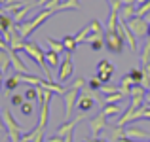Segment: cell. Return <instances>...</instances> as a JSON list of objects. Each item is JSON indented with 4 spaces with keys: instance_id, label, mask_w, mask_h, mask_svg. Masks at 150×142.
I'll return each instance as SVG.
<instances>
[{
    "instance_id": "f6af8a7d",
    "label": "cell",
    "mask_w": 150,
    "mask_h": 142,
    "mask_svg": "<svg viewBox=\"0 0 150 142\" xmlns=\"http://www.w3.org/2000/svg\"><path fill=\"white\" fill-rule=\"evenodd\" d=\"M4 4H25V0H6Z\"/></svg>"
},
{
    "instance_id": "ab89813d",
    "label": "cell",
    "mask_w": 150,
    "mask_h": 142,
    "mask_svg": "<svg viewBox=\"0 0 150 142\" xmlns=\"http://www.w3.org/2000/svg\"><path fill=\"white\" fill-rule=\"evenodd\" d=\"M11 104L13 106H21L23 102H25V95H21V93H15V95H11Z\"/></svg>"
},
{
    "instance_id": "3957f363",
    "label": "cell",
    "mask_w": 150,
    "mask_h": 142,
    "mask_svg": "<svg viewBox=\"0 0 150 142\" xmlns=\"http://www.w3.org/2000/svg\"><path fill=\"white\" fill-rule=\"evenodd\" d=\"M2 121H4V127H6L8 131V136H10L11 142H19V138H21V131L23 127L15 121V117L11 116V112L8 108L2 110Z\"/></svg>"
},
{
    "instance_id": "d6a6232c",
    "label": "cell",
    "mask_w": 150,
    "mask_h": 142,
    "mask_svg": "<svg viewBox=\"0 0 150 142\" xmlns=\"http://www.w3.org/2000/svg\"><path fill=\"white\" fill-rule=\"evenodd\" d=\"M110 138L112 140H120V138H127V136H125V129L124 127H116V125H114L112 129H110Z\"/></svg>"
},
{
    "instance_id": "f5cc1de1",
    "label": "cell",
    "mask_w": 150,
    "mask_h": 142,
    "mask_svg": "<svg viewBox=\"0 0 150 142\" xmlns=\"http://www.w3.org/2000/svg\"><path fill=\"white\" fill-rule=\"evenodd\" d=\"M2 76H4V74H2V72H0V87H2Z\"/></svg>"
},
{
    "instance_id": "d4e9b609",
    "label": "cell",
    "mask_w": 150,
    "mask_h": 142,
    "mask_svg": "<svg viewBox=\"0 0 150 142\" xmlns=\"http://www.w3.org/2000/svg\"><path fill=\"white\" fill-rule=\"evenodd\" d=\"M133 85H135V84L131 82V78H129V76H124L118 87H120V93H124V95H129V93H131V89H133Z\"/></svg>"
},
{
    "instance_id": "4fadbf2b",
    "label": "cell",
    "mask_w": 150,
    "mask_h": 142,
    "mask_svg": "<svg viewBox=\"0 0 150 142\" xmlns=\"http://www.w3.org/2000/svg\"><path fill=\"white\" fill-rule=\"evenodd\" d=\"M131 106L135 110H139L141 106H144V97H146V89L143 87V85H133L131 89Z\"/></svg>"
},
{
    "instance_id": "db71d44e",
    "label": "cell",
    "mask_w": 150,
    "mask_h": 142,
    "mask_svg": "<svg viewBox=\"0 0 150 142\" xmlns=\"http://www.w3.org/2000/svg\"><path fill=\"white\" fill-rule=\"evenodd\" d=\"M4 2H6V0H0V8H2V6H4Z\"/></svg>"
},
{
    "instance_id": "9a60e30c",
    "label": "cell",
    "mask_w": 150,
    "mask_h": 142,
    "mask_svg": "<svg viewBox=\"0 0 150 142\" xmlns=\"http://www.w3.org/2000/svg\"><path fill=\"white\" fill-rule=\"evenodd\" d=\"M86 44H89L93 51H99L105 47V34H88L86 38Z\"/></svg>"
},
{
    "instance_id": "11a10c76",
    "label": "cell",
    "mask_w": 150,
    "mask_h": 142,
    "mask_svg": "<svg viewBox=\"0 0 150 142\" xmlns=\"http://www.w3.org/2000/svg\"><path fill=\"white\" fill-rule=\"evenodd\" d=\"M0 15H4V8H0Z\"/></svg>"
},
{
    "instance_id": "1f68e13d",
    "label": "cell",
    "mask_w": 150,
    "mask_h": 142,
    "mask_svg": "<svg viewBox=\"0 0 150 142\" xmlns=\"http://www.w3.org/2000/svg\"><path fill=\"white\" fill-rule=\"evenodd\" d=\"M19 84H21L19 76H17V74H13V76H10V78L6 80V84H4V85H6V89H8V91H15V89L19 87Z\"/></svg>"
},
{
    "instance_id": "60d3db41",
    "label": "cell",
    "mask_w": 150,
    "mask_h": 142,
    "mask_svg": "<svg viewBox=\"0 0 150 142\" xmlns=\"http://www.w3.org/2000/svg\"><path fill=\"white\" fill-rule=\"evenodd\" d=\"M84 85H86V80H84V78H76V80L72 82V85H70V87H76V89H84Z\"/></svg>"
},
{
    "instance_id": "277c9868",
    "label": "cell",
    "mask_w": 150,
    "mask_h": 142,
    "mask_svg": "<svg viewBox=\"0 0 150 142\" xmlns=\"http://www.w3.org/2000/svg\"><path fill=\"white\" fill-rule=\"evenodd\" d=\"M80 95H82V89H76V87H69L63 93V101H65V120L67 121L72 116V110H74V106H76Z\"/></svg>"
},
{
    "instance_id": "d6986e66",
    "label": "cell",
    "mask_w": 150,
    "mask_h": 142,
    "mask_svg": "<svg viewBox=\"0 0 150 142\" xmlns=\"http://www.w3.org/2000/svg\"><path fill=\"white\" fill-rule=\"evenodd\" d=\"M11 66V59H10V49H2L0 51V72L6 74Z\"/></svg>"
},
{
    "instance_id": "f907efd6",
    "label": "cell",
    "mask_w": 150,
    "mask_h": 142,
    "mask_svg": "<svg viewBox=\"0 0 150 142\" xmlns=\"http://www.w3.org/2000/svg\"><path fill=\"white\" fill-rule=\"evenodd\" d=\"M144 19H146V23H148V25H150V11H148L146 15H144Z\"/></svg>"
},
{
    "instance_id": "681fc988",
    "label": "cell",
    "mask_w": 150,
    "mask_h": 142,
    "mask_svg": "<svg viewBox=\"0 0 150 142\" xmlns=\"http://www.w3.org/2000/svg\"><path fill=\"white\" fill-rule=\"evenodd\" d=\"M0 129H6L4 127V121H2V114H0Z\"/></svg>"
},
{
    "instance_id": "816d5d0a",
    "label": "cell",
    "mask_w": 150,
    "mask_h": 142,
    "mask_svg": "<svg viewBox=\"0 0 150 142\" xmlns=\"http://www.w3.org/2000/svg\"><path fill=\"white\" fill-rule=\"evenodd\" d=\"M144 2H148V0H137V6H141V4H144Z\"/></svg>"
},
{
    "instance_id": "7a4b0ae2",
    "label": "cell",
    "mask_w": 150,
    "mask_h": 142,
    "mask_svg": "<svg viewBox=\"0 0 150 142\" xmlns=\"http://www.w3.org/2000/svg\"><path fill=\"white\" fill-rule=\"evenodd\" d=\"M23 51H25V53L29 55V57L33 59V61L46 72V80L51 82V74H50L48 63H46V53H44V49H42V47L38 46L36 42H25V47H23Z\"/></svg>"
},
{
    "instance_id": "74e56055",
    "label": "cell",
    "mask_w": 150,
    "mask_h": 142,
    "mask_svg": "<svg viewBox=\"0 0 150 142\" xmlns=\"http://www.w3.org/2000/svg\"><path fill=\"white\" fill-rule=\"evenodd\" d=\"M88 34H89V27L86 25L84 29H82V30H80V32H78V34H76L74 38H76V42H78V44H82V42H86V38H88Z\"/></svg>"
},
{
    "instance_id": "e575fe53",
    "label": "cell",
    "mask_w": 150,
    "mask_h": 142,
    "mask_svg": "<svg viewBox=\"0 0 150 142\" xmlns=\"http://www.w3.org/2000/svg\"><path fill=\"white\" fill-rule=\"evenodd\" d=\"M124 98V93H112V95H106L105 97V104H116V102H122Z\"/></svg>"
},
{
    "instance_id": "603a6c76",
    "label": "cell",
    "mask_w": 150,
    "mask_h": 142,
    "mask_svg": "<svg viewBox=\"0 0 150 142\" xmlns=\"http://www.w3.org/2000/svg\"><path fill=\"white\" fill-rule=\"evenodd\" d=\"M46 63H48V66H51V68H55L59 65H61V57H59V53H55V51H46Z\"/></svg>"
},
{
    "instance_id": "f1b7e54d",
    "label": "cell",
    "mask_w": 150,
    "mask_h": 142,
    "mask_svg": "<svg viewBox=\"0 0 150 142\" xmlns=\"http://www.w3.org/2000/svg\"><path fill=\"white\" fill-rule=\"evenodd\" d=\"M46 44L50 46L51 51H55V53H59V55L65 51V46H63V42H57V40H53V38H50V36L46 38Z\"/></svg>"
},
{
    "instance_id": "c3c4849f",
    "label": "cell",
    "mask_w": 150,
    "mask_h": 142,
    "mask_svg": "<svg viewBox=\"0 0 150 142\" xmlns=\"http://www.w3.org/2000/svg\"><path fill=\"white\" fill-rule=\"evenodd\" d=\"M144 101H146V104H150V91H146V97H144Z\"/></svg>"
},
{
    "instance_id": "ac0fdd59",
    "label": "cell",
    "mask_w": 150,
    "mask_h": 142,
    "mask_svg": "<svg viewBox=\"0 0 150 142\" xmlns=\"http://www.w3.org/2000/svg\"><path fill=\"white\" fill-rule=\"evenodd\" d=\"M122 110H124V106H122L120 102H116V104H105L103 114H105L106 117H114V116H122Z\"/></svg>"
},
{
    "instance_id": "8992f818",
    "label": "cell",
    "mask_w": 150,
    "mask_h": 142,
    "mask_svg": "<svg viewBox=\"0 0 150 142\" xmlns=\"http://www.w3.org/2000/svg\"><path fill=\"white\" fill-rule=\"evenodd\" d=\"M127 23V27L131 29V32L135 34V38H143L148 34V23L144 17H139V15H135V17H131Z\"/></svg>"
},
{
    "instance_id": "7c38bea8",
    "label": "cell",
    "mask_w": 150,
    "mask_h": 142,
    "mask_svg": "<svg viewBox=\"0 0 150 142\" xmlns=\"http://www.w3.org/2000/svg\"><path fill=\"white\" fill-rule=\"evenodd\" d=\"M84 120H86V116H84V114H80V116H76L74 120H69L67 123H61L57 129H55V135L61 136V138H63V136H67V135H72L74 127L78 125V121H84Z\"/></svg>"
},
{
    "instance_id": "5bb4252c",
    "label": "cell",
    "mask_w": 150,
    "mask_h": 142,
    "mask_svg": "<svg viewBox=\"0 0 150 142\" xmlns=\"http://www.w3.org/2000/svg\"><path fill=\"white\" fill-rule=\"evenodd\" d=\"M10 59H11V66H13V70L17 74H30L29 72V66L23 63V59L17 55V51H11L10 49Z\"/></svg>"
},
{
    "instance_id": "e0dca14e",
    "label": "cell",
    "mask_w": 150,
    "mask_h": 142,
    "mask_svg": "<svg viewBox=\"0 0 150 142\" xmlns=\"http://www.w3.org/2000/svg\"><path fill=\"white\" fill-rule=\"evenodd\" d=\"M30 10H33V6H30V4H25L21 10H17L15 13H11V19H13L15 25H21V23H25V17L30 13Z\"/></svg>"
},
{
    "instance_id": "484cf974",
    "label": "cell",
    "mask_w": 150,
    "mask_h": 142,
    "mask_svg": "<svg viewBox=\"0 0 150 142\" xmlns=\"http://www.w3.org/2000/svg\"><path fill=\"white\" fill-rule=\"evenodd\" d=\"M63 46H65V51H69V53H72L74 49L78 47V42H76V38L74 36H70V34H67L65 38H63Z\"/></svg>"
},
{
    "instance_id": "30bf717a",
    "label": "cell",
    "mask_w": 150,
    "mask_h": 142,
    "mask_svg": "<svg viewBox=\"0 0 150 142\" xmlns=\"http://www.w3.org/2000/svg\"><path fill=\"white\" fill-rule=\"evenodd\" d=\"M95 95H93L91 89H82V95H80V98H78V102H76V108L80 110V112H89V110H93L95 108Z\"/></svg>"
},
{
    "instance_id": "44dd1931",
    "label": "cell",
    "mask_w": 150,
    "mask_h": 142,
    "mask_svg": "<svg viewBox=\"0 0 150 142\" xmlns=\"http://www.w3.org/2000/svg\"><path fill=\"white\" fill-rule=\"evenodd\" d=\"M42 131H46V129L38 125V127H34V129H30V131H27L25 135H21V138H19V142H34V140H36V136L40 135Z\"/></svg>"
},
{
    "instance_id": "836d02e7",
    "label": "cell",
    "mask_w": 150,
    "mask_h": 142,
    "mask_svg": "<svg viewBox=\"0 0 150 142\" xmlns=\"http://www.w3.org/2000/svg\"><path fill=\"white\" fill-rule=\"evenodd\" d=\"M88 27H89V34H105V32H103V25H101L99 19H93Z\"/></svg>"
},
{
    "instance_id": "52a82bcc",
    "label": "cell",
    "mask_w": 150,
    "mask_h": 142,
    "mask_svg": "<svg viewBox=\"0 0 150 142\" xmlns=\"http://www.w3.org/2000/svg\"><path fill=\"white\" fill-rule=\"evenodd\" d=\"M72 72H74L72 53H69V51H67L65 59H63L61 65H59V70H57V80H59V82H67L70 76H72Z\"/></svg>"
},
{
    "instance_id": "b9f144b4",
    "label": "cell",
    "mask_w": 150,
    "mask_h": 142,
    "mask_svg": "<svg viewBox=\"0 0 150 142\" xmlns=\"http://www.w3.org/2000/svg\"><path fill=\"white\" fill-rule=\"evenodd\" d=\"M122 6H137V0H120Z\"/></svg>"
},
{
    "instance_id": "f546056e",
    "label": "cell",
    "mask_w": 150,
    "mask_h": 142,
    "mask_svg": "<svg viewBox=\"0 0 150 142\" xmlns=\"http://www.w3.org/2000/svg\"><path fill=\"white\" fill-rule=\"evenodd\" d=\"M127 76L131 78V82L135 85H141V84H143V76H144V74H143V68H133V70H129Z\"/></svg>"
},
{
    "instance_id": "ffe728a7",
    "label": "cell",
    "mask_w": 150,
    "mask_h": 142,
    "mask_svg": "<svg viewBox=\"0 0 150 142\" xmlns=\"http://www.w3.org/2000/svg\"><path fill=\"white\" fill-rule=\"evenodd\" d=\"M125 136H127V138H148L150 140V133L143 131V129H137V127L125 129Z\"/></svg>"
},
{
    "instance_id": "5b68a950",
    "label": "cell",
    "mask_w": 150,
    "mask_h": 142,
    "mask_svg": "<svg viewBox=\"0 0 150 142\" xmlns=\"http://www.w3.org/2000/svg\"><path fill=\"white\" fill-rule=\"evenodd\" d=\"M124 44H125V40L122 38V34L118 32V30H110V32H106L105 47L108 51H112V53H122V51H124Z\"/></svg>"
},
{
    "instance_id": "ba28073f",
    "label": "cell",
    "mask_w": 150,
    "mask_h": 142,
    "mask_svg": "<svg viewBox=\"0 0 150 142\" xmlns=\"http://www.w3.org/2000/svg\"><path fill=\"white\" fill-rule=\"evenodd\" d=\"M112 76H114V66H112V63L106 61V59H101V61L97 63V78H99L103 84H110Z\"/></svg>"
},
{
    "instance_id": "4dcf8cb0",
    "label": "cell",
    "mask_w": 150,
    "mask_h": 142,
    "mask_svg": "<svg viewBox=\"0 0 150 142\" xmlns=\"http://www.w3.org/2000/svg\"><path fill=\"white\" fill-rule=\"evenodd\" d=\"M38 87H40V85H29V87L25 89V93H23L25 95V101H30V102L36 101L38 98Z\"/></svg>"
},
{
    "instance_id": "d590c367",
    "label": "cell",
    "mask_w": 150,
    "mask_h": 142,
    "mask_svg": "<svg viewBox=\"0 0 150 142\" xmlns=\"http://www.w3.org/2000/svg\"><path fill=\"white\" fill-rule=\"evenodd\" d=\"M19 110H21V114H23V116H33L34 106H33V102H30V101H25L21 106H19Z\"/></svg>"
},
{
    "instance_id": "6f0895ef",
    "label": "cell",
    "mask_w": 150,
    "mask_h": 142,
    "mask_svg": "<svg viewBox=\"0 0 150 142\" xmlns=\"http://www.w3.org/2000/svg\"><path fill=\"white\" fill-rule=\"evenodd\" d=\"M0 51H2V49H0Z\"/></svg>"
},
{
    "instance_id": "7bdbcfd3",
    "label": "cell",
    "mask_w": 150,
    "mask_h": 142,
    "mask_svg": "<svg viewBox=\"0 0 150 142\" xmlns=\"http://www.w3.org/2000/svg\"><path fill=\"white\" fill-rule=\"evenodd\" d=\"M46 142H65V140H63V138H61V136H57V135H53V136H50V138H48V140H46Z\"/></svg>"
},
{
    "instance_id": "2e32d148",
    "label": "cell",
    "mask_w": 150,
    "mask_h": 142,
    "mask_svg": "<svg viewBox=\"0 0 150 142\" xmlns=\"http://www.w3.org/2000/svg\"><path fill=\"white\" fill-rule=\"evenodd\" d=\"M129 121H135V108H133L131 104H129L127 110H125V112L116 120V127H125Z\"/></svg>"
},
{
    "instance_id": "4316f807",
    "label": "cell",
    "mask_w": 150,
    "mask_h": 142,
    "mask_svg": "<svg viewBox=\"0 0 150 142\" xmlns=\"http://www.w3.org/2000/svg\"><path fill=\"white\" fill-rule=\"evenodd\" d=\"M80 8V2L78 0H63L57 6V11H67V10H78Z\"/></svg>"
},
{
    "instance_id": "8fae6325",
    "label": "cell",
    "mask_w": 150,
    "mask_h": 142,
    "mask_svg": "<svg viewBox=\"0 0 150 142\" xmlns=\"http://www.w3.org/2000/svg\"><path fill=\"white\" fill-rule=\"evenodd\" d=\"M116 30L122 34V38H124L125 42H127V46L131 47V51H137V42H135V34L131 32V29L127 27V23L124 21V19H120L118 21V27H116Z\"/></svg>"
},
{
    "instance_id": "f35d334b",
    "label": "cell",
    "mask_w": 150,
    "mask_h": 142,
    "mask_svg": "<svg viewBox=\"0 0 150 142\" xmlns=\"http://www.w3.org/2000/svg\"><path fill=\"white\" fill-rule=\"evenodd\" d=\"M101 91L105 93V95H112V93H118V91H120V87H116V85H112V84H103Z\"/></svg>"
},
{
    "instance_id": "ee69618b",
    "label": "cell",
    "mask_w": 150,
    "mask_h": 142,
    "mask_svg": "<svg viewBox=\"0 0 150 142\" xmlns=\"http://www.w3.org/2000/svg\"><path fill=\"white\" fill-rule=\"evenodd\" d=\"M48 2H50V0H36V4H34V6H40V8H44Z\"/></svg>"
},
{
    "instance_id": "7dc6e473",
    "label": "cell",
    "mask_w": 150,
    "mask_h": 142,
    "mask_svg": "<svg viewBox=\"0 0 150 142\" xmlns=\"http://www.w3.org/2000/svg\"><path fill=\"white\" fill-rule=\"evenodd\" d=\"M84 142H106V140H101V138H88V140H84Z\"/></svg>"
},
{
    "instance_id": "7402d4cb",
    "label": "cell",
    "mask_w": 150,
    "mask_h": 142,
    "mask_svg": "<svg viewBox=\"0 0 150 142\" xmlns=\"http://www.w3.org/2000/svg\"><path fill=\"white\" fill-rule=\"evenodd\" d=\"M40 87H44V89H48V91H51L53 95H63L67 91L65 87H63V85H57V84H53V82H50V80H44L42 82V85Z\"/></svg>"
},
{
    "instance_id": "9c48e42d",
    "label": "cell",
    "mask_w": 150,
    "mask_h": 142,
    "mask_svg": "<svg viewBox=\"0 0 150 142\" xmlns=\"http://www.w3.org/2000/svg\"><path fill=\"white\" fill-rule=\"evenodd\" d=\"M88 123H89V129H91V138H99L101 131H106V127H108V117L101 112L99 116H95L93 120H89Z\"/></svg>"
},
{
    "instance_id": "83f0119b",
    "label": "cell",
    "mask_w": 150,
    "mask_h": 142,
    "mask_svg": "<svg viewBox=\"0 0 150 142\" xmlns=\"http://www.w3.org/2000/svg\"><path fill=\"white\" fill-rule=\"evenodd\" d=\"M141 63H143V68L150 66V38L146 40V44H144L143 51H141Z\"/></svg>"
},
{
    "instance_id": "cb8c5ba5",
    "label": "cell",
    "mask_w": 150,
    "mask_h": 142,
    "mask_svg": "<svg viewBox=\"0 0 150 142\" xmlns=\"http://www.w3.org/2000/svg\"><path fill=\"white\" fill-rule=\"evenodd\" d=\"M137 10L135 6H122L120 8V19H124V21H129L131 17H135Z\"/></svg>"
},
{
    "instance_id": "9f6ffc18",
    "label": "cell",
    "mask_w": 150,
    "mask_h": 142,
    "mask_svg": "<svg viewBox=\"0 0 150 142\" xmlns=\"http://www.w3.org/2000/svg\"><path fill=\"white\" fill-rule=\"evenodd\" d=\"M148 36H150V25H148Z\"/></svg>"
},
{
    "instance_id": "8d00e7d4",
    "label": "cell",
    "mask_w": 150,
    "mask_h": 142,
    "mask_svg": "<svg viewBox=\"0 0 150 142\" xmlns=\"http://www.w3.org/2000/svg\"><path fill=\"white\" fill-rule=\"evenodd\" d=\"M88 87L91 89V91H101V87H103V82L99 80V78H91V80L88 82Z\"/></svg>"
},
{
    "instance_id": "6da1fadb",
    "label": "cell",
    "mask_w": 150,
    "mask_h": 142,
    "mask_svg": "<svg viewBox=\"0 0 150 142\" xmlns=\"http://www.w3.org/2000/svg\"><path fill=\"white\" fill-rule=\"evenodd\" d=\"M55 13H57V10H44V8H42V11H38L30 21H25V23H21V25H17L19 34H21L23 38L30 36L36 29H40V27H42V23L48 21L51 15H55Z\"/></svg>"
},
{
    "instance_id": "bcb514c9",
    "label": "cell",
    "mask_w": 150,
    "mask_h": 142,
    "mask_svg": "<svg viewBox=\"0 0 150 142\" xmlns=\"http://www.w3.org/2000/svg\"><path fill=\"white\" fill-rule=\"evenodd\" d=\"M34 142H44V131H42V133H40V135H38V136H36V140H34Z\"/></svg>"
}]
</instances>
